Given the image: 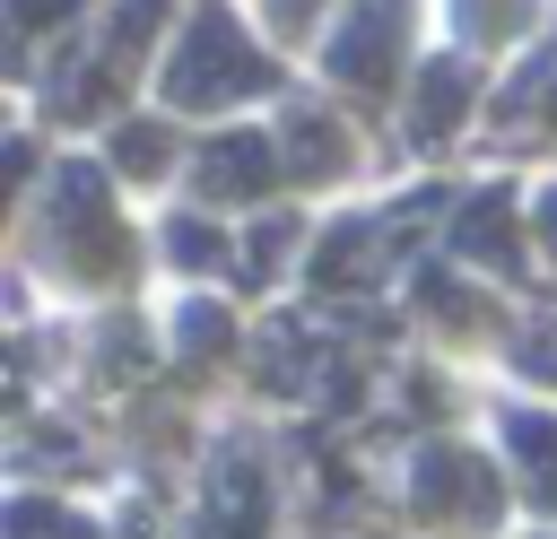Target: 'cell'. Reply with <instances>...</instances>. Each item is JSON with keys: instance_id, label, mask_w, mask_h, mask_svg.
I'll list each match as a JSON object with an SVG mask.
<instances>
[{"instance_id": "8992f818", "label": "cell", "mask_w": 557, "mask_h": 539, "mask_svg": "<svg viewBox=\"0 0 557 539\" xmlns=\"http://www.w3.org/2000/svg\"><path fill=\"white\" fill-rule=\"evenodd\" d=\"M270 148H278V174H287V183H322V174L348 165V130L322 122V113H287V130H278Z\"/></svg>"}, {"instance_id": "52a82bcc", "label": "cell", "mask_w": 557, "mask_h": 539, "mask_svg": "<svg viewBox=\"0 0 557 539\" xmlns=\"http://www.w3.org/2000/svg\"><path fill=\"white\" fill-rule=\"evenodd\" d=\"M461 252L470 261H496V270H522V226H513V200L505 191H479L470 209H461Z\"/></svg>"}, {"instance_id": "44dd1931", "label": "cell", "mask_w": 557, "mask_h": 539, "mask_svg": "<svg viewBox=\"0 0 557 539\" xmlns=\"http://www.w3.org/2000/svg\"><path fill=\"white\" fill-rule=\"evenodd\" d=\"M548 122H557V96H548Z\"/></svg>"}, {"instance_id": "e0dca14e", "label": "cell", "mask_w": 557, "mask_h": 539, "mask_svg": "<svg viewBox=\"0 0 557 539\" xmlns=\"http://www.w3.org/2000/svg\"><path fill=\"white\" fill-rule=\"evenodd\" d=\"M461 9H470V26H487V35H505V26H513V17H522V9H513V0H461Z\"/></svg>"}, {"instance_id": "3957f363", "label": "cell", "mask_w": 557, "mask_h": 539, "mask_svg": "<svg viewBox=\"0 0 557 539\" xmlns=\"http://www.w3.org/2000/svg\"><path fill=\"white\" fill-rule=\"evenodd\" d=\"M400 9H409V0H357L348 26L331 35V78L383 96V87H392V61H400Z\"/></svg>"}, {"instance_id": "8fae6325", "label": "cell", "mask_w": 557, "mask_h": 539, "mask_svg": "<svg viewBox=\"0 0 557 539\" xmlns=\"http://www.w3.org/2000/svg\"><path fill=\"white\" fill-rule=\"evenodd\" d=\"M287 243H296V217H261V226H252V243H244V270H235V278H244V287H261V278L278 270V252H287Z\"/></svg>"}, {"instance_id": "d6986e66", "label": "cell", "mask_w": 557, "mask_h": 539, "mask_svg": "<svg viewBox=\"0 0 557 539\" xmlns=\"http://www.w3.org/2000/svg\"><path fill=\"white\" fill-rule=\"evenodd\" d=\"M540 243L557 252V191H540Z\"/></svg>"}, {"instance_id": "6da1fadb", "label": "cell", "mask_w": 557, "mask_h": 539, "mask_svg": "<svg viewBox=\"0 0 557 539\" xmlns=\"http://www.w3.org/2000/svg\"><path fill=\"white\" fill-rule=\"evenodd\" d=\"M252 87H270V61L244 43L235 9L209 0V9L191 17V35L174 43V61H165V96L191 104V113H209V104H235V96H252Z\"/></svg>"}, {"instance_id": "ffe728a7", "label": "cell", "mask_w": 557, "mask_h": 539, "mask_svg": "<svg viewBox=\"0 0 557 539\" xmlns=\"http://www.w3.org/2000/svg\"><path fill=\"white\" fill-rule=\"evenodd\" d=\"M52 539H96V530H87V522H61V530H52Z\"/></svg>"}, {"instance_id": "9c48e42d", "label": "cell", "mask_w": 557, "mask_h": 539, "mask_svg": "<svg viewBox=\"0 0 557 539\" xmlns=\"http://www.w3.org/2000/svg\"><path fill=\"white\" fill-rule=\"evenodd\" d=\"M505 443L522 452V469H531V496H540V504H557V417H531V409H513V417H505Z\"/></svg>"}, {"instance_id": "7c38bea8", "label": "cell", "mask_w": 557, "mask_h": 539, "mask_svg": "<svg viewBox=\"0 0 557 539\" xmlns=\"http://www.w3.org/2000/svg\"><path fill=\"white\" fill-rule=\"evenodd\" d=\"M113 165H122V174H157V165H165V130H157V122H122V130H113Z\"/></svg>"}, {"instance_id": "5b68a950", "label": "cell", "mask_w": 557, "mask_h": 539, "mask_svg": "<svg viewBox=\"0 0 557 539\" xmlns=\"http://www.w3.org/2000/svg\"><path fill=\"white\" fill-rule=\"evenodd\" d=\"M270 174H278V148L261 130H218L200 148V200H252Z\"/></svg>"}, {"instance_id": "5bb4252c", "label": "cell", "mask_w": 557, "mask_h": 539, "mask_svg": "<svg viewBox=\"0 0 557 539\" xmlns=\"http://www.w3.org/2000/svg\"><path fill=\"white\" fill-rule=\"evenodd\" d=\"M261 339H270V348H261V383H296V374H305V339H296L287 322H270Z\"/></svg>"}, {"instance_id": "9a60e30c", "label": "cell", "mask_w": 557, "mask_h": 539, "mask_svg": "<svg viewBox=\"0 0 557 539\" xmlns=\"http://www.w3.org/2000/svg\"><path fill=\"white\" fill-rule=\"evenodd\" d=\"M513 365H522L531 383H557V322H531L522 348H513Z\"/></svg>"}, {"instance_id": "ba28073f", "label": "cell", "mask_w": 557, "mask_h": 539, "mask_svg": "<svg viewBox=\"0 0 557 539\" xmlns=\"http://www.w3.org/2000/svg\"><path fill=\"white\" fill-rule=\"evenodd\" d=\"M461 104H470V70H461V61H426V70H418L409 130H418V139H453V130H461Z\"/></svg>"}, {"instance_id": "7a4b0ae2", "label": "cell", "mask_w": 557, "mask_h": 539, "mask_svg": "<svg viewBox=\"0 0 557 539\" xmlns=\"http://www.w3.org/2000/svg\"><path fill=\"white\" fill-rule=\"evenodd\" d=\"M61 243H70L78 278H122V261H131L122 226L104 217V174L96 165H61Z\"/></svg>"}, {"instance_id": "30bf717a", "label": "cell", "mask_w": 557, "mask_h": 539, "mask_svg": "<svg viewBox=\"0 0 557 539\" xmlns=\"http://www.w3.org/2000/svg\"><path fill=\"white\" fill-rule=\"evenodd\" d=\"M209 496H218L226 530H244V539L261 530V478H252V461H244V452H235V461H226V469L209 478Z\"/></svg>"}, {"instance_id": "4fadbf2b", "label": "cell", "mask_w": 557, "mask_h": 539, "mask_svg": "<svg viewBox=\"0 0 557 539\" xmlns=\"http://www.w3.org/2000/svg\"><path fill=\"white\" fill-rule=\"evenodd\" d=\"M226 339H235V322H226L218 304H191V313H183V348H191V356H226Z\"/></svg>"}, {"instance_id": "2e32d148", "label": "cell", "mask_w": 557, "mask_h": 539, "mask_svg": "<svg viewBox=\"0 0 557 539\" xmlns=\"http://www.w3.org/2000/svg\"><path fill=\"white\" fill-rule=\"evenodd\" d=\"M165 243H174V261H191V270H200V261H218V235H209L200 217H174V226H165Z\"/></svg>"}, {"instance_id": "277c9868", "label": "cell", "mask_w": 557, "mask_h": 539, "mask_svg": "<svg viewBox=\"0 0 557 539\" xmlns=\"http://www.w3.org/2000/svg\"><path fill=\"white\" fill-rule=\"evenodd\" d=\"M409 504L426 522H496V487L470 452H418V478H409Z\"/></svg>"}, {"instance_id": "ac0fdd59", "label": "cell", "mask_w": 557, "mask_h": 539, "mask_svg": "<svg viewBox=\"0 0 557 539\" xmlns=\"http://www.w3.org/2000/svg\"><path fill=\"white\" fill-rule=\"evenodd\" d=\"M70 9H78V0H9L17 26H52V17H70Z\"/></svg>"}]
</instances>
